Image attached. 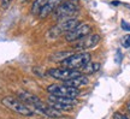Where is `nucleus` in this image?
Returning <instances> with one entry per match:
<instances>
[{
	"mask_svg": "<svg viewBox=\"0 0 130 119\" xmlns=\"http://www.w3.org/2000/svg\"><path fill=\"white\" fill-rule=\"evenodd\" d=\"M1 104L11 110L12 112L17 113V114L24 115V117H32L35 114V111L32 110L31 107L25 104L24 101H22L19 97H13V96H6L1 100Z\"/></svg>",
	"mask_w": 130,
	"mask_h": 119,
	"instance_id": "1",
	"label": "nucleus"
},
{
	"mask_svg": "<svg viewBox=\"0 0 130 119\" xmlns=\"http://www.w3.org/2000/svg\"><path fill=\"white\" fill-rule=\"evenodd\" d=\"M79 9V3L78 0H66L63 1L58 7L56 9V11L53 12V16L57 21H64V19L72 18L74 16Z\"/></svg>",
	"mask_w": 130,
	"mask_h": 119,
	"instance_id": "2",
	"label": "nucleus"
},
{
	"mask_svg": "<svg viewBox=\"0 0 130 119\" xmlns=\"http://www.w3.org/2000/svg\"><path fill=\"white\" fill-rule=\"evenodd\" d=\"M90 60H92V57H90V54L88 52H78V53L71 54L69 58L63 60L60 64L63 65V67H68V69H72V70H79V69H83Z\"/></svg>",
	"mask_w": 130,
	"mask_h": 119,
	"instance_id": "3",
	"label": "nucleus"
},
{
	"mask_svg": "<svg viewBox=\"0 0 130 119\" xmlns=\"http://www.w3.org/2000/svg\"><path fill=\"white\" fill-rule=\"evenodd\" d=\"M78 19L76 18H69V19H64V21H60L59 23L54 25L53 28L50 29V31L47 32V37L48 39H57V37L61 36V35H65L66 32H69L70 30H72L77 24H78Z\"/></svg>",
	"mask_w": 130,
	"mask_h": 119,
	"instance_id": "4",
	"label": "nucleus"
},
{
	"mask_svg": "<svg viewBox=\"0 0 130 119\" xmlns=\"http://www.w3.org/2000/svg\"><path fill=\"white\" fill-rule=\"evenodd\" d=\"M48 104L59 111H70L74 110L77 106V101L71 97H64V96H57V95H48Z\"/></svg>",
	"mask_w": 130,
	"mask_h": 119,
	"instance_id": "5",
	"label": "nucleus"
},
{
	"mask_svg": "<svg viewBox=\"0 0 130 119\" xmlns=\"http://www.w3.org/2000/svg\"><path fill=\"white\" fill-rule=\"evenodd\" d=\"M101 40V37L99 34H88L83 36L82 39H79L77 41L72 42L74 43V49L75 50H79V52H86V50L90 49V48H94L99 45V42Z\"/></svg>",
	"mask_w": 130,
	"mask_h": 119,
	"instance_id": "6",
	"label": "nucleus"
},
{
	"mask_svg": "<svg viewBox=\"0 0 130 119\" xmlns=\"http://www.w3.org/2000/svg\"><path fill=\"white\" fill-rule=\"evenodd\" d=\"M47 92L52 95L64 96V97H71L75 99L79 95V89L66 86V84H51L47 87Z\"/></svg>",
	"mask_w": 130,
	"mask_h": 119,
	"instance_id": "7",
	"label": "nucleus"
},
{
	"mask_svg": "<svg viewBox=\"0 0 130 119\" xmlns=\"http://www.w3.org/2000/svg\"><path fill=\"white\" fill-rule=\"evenodd\" d=\"M92 32V25L88 23H78L76 27L65 34V40L68 42H75L83 36Z\"/></svg>",
	"mask_w": 130,
	"mask_h": 119,
	"instance_id": "8",
	"label": "nucleus"
},
{
	"mask_svg": "<svg viewBox=\"0 0 130 119\" xmlns=\"http://www.w3.org/2000/svg\"><path fill=\"white\" fill-rule=\"evenodd\" d=\"M48 75L51 76L52 78L54 79H58V81H69L71 78L77 77L81 75L78 70H72V69H68V67H54V69L48 70Z\"/></svg>",
	"mask_w": 130,
	"mask_h": 119,
	"instance_id": "9",
	"label": "nucleus"
},
{
	"mask_svg": "<svg viewBox=\"0 0 130 119\" xmlns=\"http://www.w3.org/2000/svg\"><path fill=\"white\" fill-rule=\"evenodd\" d=\"M32 110L37 112V113H40L42 115H46L48 118H53V119H59L63 117V113H61V111L57 110L54 107H52L50 104H45L43 101H39L36 105L32 106Z\"/></svg>",
	"mask_w": 130,
	"mask_h": 119,
	"instance_id": "10",
	"label": "nucleus"
},
{
	"mask_svg": "<svg viewBox=\"0 0 130 119\" xmlns=\"http://www.w3.org/2000/svg\"><path fill=\"white\" fill-rule=\"evenodd\" d=\"M63 1H64V0H47V3L45 4V6L42 7L41 12L39 14V17L42 19L48 17L50 14L53 13V12L56 11V9L63 3Z\"/></svg>",
	"mask_w": 130,
	"mask_h": 119,
	"instance_id": "11",
	"label": "nucleus"
},
{
	"mask_svg": "<svg viewBox=\"0 0 130 119\" xmlns=\"http://www.w3.org/2000/svg\"><path fill=\"white\" fill-rule=\"evenodd\" d=\"M64 84L66 86H70V87H74V88H81V87H86V86H88L89 84V78L87 77V75H83V73H81L79 76L77 77H74L69 79V81H65Z\"/></svg>",
	"mask_w": 130,
	"mask_h": 119,
	"instance_id": "12",
	"label": "nucleus"
},
{
	"mask_svg": "<svg viewBox=\"0 0 130 119\" xmlns=\"http://www.w3.org/2000/svg\"><path fill=\"white\" fill-rule=\"evenodd\" d=\"M18 97L22 101H24L25 104H28L31 108H32V106L36 105L39 101H41V99H40V97H37L35 94H31V93H28V92H21V93H18Z\"/></svg>",
	"mask_w": 130,
	"mask_h": 119,
	"instance_id": "13",
	"label": "nucleus"
},
{
	"mask_svg": "<svg viewBox=\"0 0 130 119\" xmlns=\"http://www.w3.org/2000/svg\"><path fill=\"white\" fill-rule=\"evenodd\" d=\"M46 3H47V0H35L31 6V13L35 14V16H39L40 12H41L42 7L45 6Z\"/></svg>",
	"mask_w": 130,
	"mask_h": 119,
	"instance_id": "14",
	"label": "nucleus"
},
{
	"mask_svg": "<svg viewBox=\"0 0 130 119\" xmlns=\"http://www.w3.org/2000/svg\"><path fill=\"white\" fill-rule=\"evenodd\" d=\"M99 69H100V64L99 63H92V61H89L88 64L82 69V73H84V75L94 73V72H96Z\"/></svg>",
	"mask_w": 130,
	"mask_h": 119,
	"instance_id": "15",
	"label": "nucleus"
},
{
	"mask_svg": "<svg viewBox=\"0 0 130 119\" xmlns=\"http://www.w3.org/2000/svg\"><path fill=\"white\" fill-rule=\"evenodd\" d=\"M71 54H74L72 52H64V53H58V54H56L53 58H52V60H56V61H59V63H61L64 59H66V58H69Z\"/></svg>",
	"mask_w": 130,
	"mask_h": 119,
	"instance_id": "16",
	"label": "nucleus"
},
{
	"mask_svg": "<svg viewBox=\"0 0 130 119\" xmlns=\"http://www.w3.org/2000/svg\"><path fill=\"white\" fill-rule=\"evenodd\" d=\"M122 46L124 48H129L130 47V35H125L122 39Z\"/></svg>",
	"mask_w": 130,
	"mask_h": 119,
	"instance_id": "17",
	"label": "nucleus"
},
{
	"mask_svg": "<svg viewBox=\"0 0 130 119\" xmlns=\"http://www.w3.org/2000/svg\"><path fill=\"white\" fill-rule=\"evenodd\" d=\"M11 3H12V0H0V6L3 10H6L10 7Z\"/></svg>",
	"mask_w": 130,
	"mask_h": 119,
	"instance_id": "18",
	"label": "nucleus"
},
{
	"mask_svg": "<svg viewBox=\"0 0 130 119\" xmlns=\"http://www.w3.org/2000/svg\"><path fill=\"white\" fill-rule=\"evenodd\" d=\"M113 119H130V118H129V117H126L125 114H123V113L116 112V113L113 114Z\"/></svg>",
	"mask_w": 130,
	"mask_h": 119,
	"instance_id": "19",
	"label": "nucleus"
},
{
	"mask_svg": "<svg viewBox=\"0 0 130 119\" xmlns=\"http://www.w3.org/2000/svg\"><path fill=\"white\" fill-rule=\"evenodd\" d=\"M121 25H122V28H123L124 30H128V31H130V24H129V23H126L125 21H122Z\"/></svg>",
	"mask_w": 130,
	"mask_h": 119,
	"instance_id": "20",
	"label": "nucleus"
},
{
	"mask_svg": "<svg viewBox=\"0 0 130 119\" xmlns=\"http://www.w3.org/2000/svg\"><path fill=\"white\" fill-rule=\"evenodd\" d=\"M126 108H128V111L130 112V101L128 102V104H126Z\"/></svg>",
	"mask_w": 130,
	"mask_h": 119,
	"instance_id": "21",
	"label": "nucleus"
}]
</instances>
